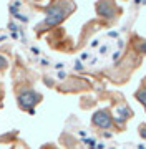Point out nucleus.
<instances>
[{"instance_id":"f257e3e1","label":"nucleus","mask_w":146,"mask_h":149,"mask_svg":"<svg viewBox=\"0 0 146 149\" xmlns=\"http://www.w3.org/2000/svg\"><path fill=\"white\" fill-rule=\"evenodd\" d=\"M73 2L70 0H55L53 3L48 7V10H47V18L45 22L42 23L45 28L48 27H55V25H58L60 22H63L66 17L71 13V10L75 8V7H71V8H66V5H71Z\"/></svg>"},{"instance_id":"f03ea898","label":"nucleus","mask_w":146,"mask_h":149,"mask_svg":"<svg viewBox=\"0 0 146 149\" xmlns=\"http://www.w3.org/2000/svg\"><path fill=\"white\" fill-rule=\"evenodd\" d=\"M40 101H42V95L35 90L17 91V103H18V108L23 111H32Z\"/></svg>"},{"instance_id":"7ed1b4c3","label":"nucleus","mask_w":146,"mask_h":149,"mask_svg":"<svg viewBox=\"0 0 146 149\" xmlns=\"http://www.w3.org/2000/svg\"><path fill=\"white\" fill-rule=\"evenodd\" d=\"M92 124L98 129H113L115 128V118L111 116L110 109L103 108L93 113L92 116Z\"/></svg>"},{"instance_id":"20e7f679","label":"nucleus","mask_w":146,"mask_h":149,"mask_svg":"<svg viewBox=\"0 0 146 149\" xmlns=\"http://www.w3.org/2000/svg\"><path fill=\"white\" fill-rule=\"evenodd\" d=\"M96 10H98V15L101 17H106V18H115V15H118L119 12L118 8L115 7V2L113 0H101L96 3Z\"/></svg>"},{"instance_id":"39448f33","label":"nucleus","mask_w":146,"mask_h":149,"mask_svg":"<svg viewBox=\"0 0 146 149\" xmlns=\"http://www.w3.org/2000/svg\"><path fill=\"white\" fill-rule=\"evenodd\" d=\"M135 98L141 103V104H143V108L146 109V85H143L140 90L136 91V93H135Z\"/></svg>"},{"instance_id":"423d86ee","label":"nucleus","mask_w":146,"mask_h":149,"mask_svg":"<svg viewBox=\"0 0 146 149\" xmlns=\"http://www.w3.org/2000/svg\"><path fill=\"white\" fill-rule=\"evenodd\" d=\"M133 47H135V50L138 52V53H141V55L146 53V40L136 38V40H133Z\"/></svg>"},{"instance_id":"0eeeda50","label":"nucleus","mask_w":146,"mask_h":149,"mask_svg":"<svg viewBox=\"0 0 146 149\" xmlns=\"http://www.w3.org/2000/svg\"><path fill=\"white\" fill-rule=\"evenodd\" d=\"M7 68H8V61H7V58H3V56L0 55V73L5 71Z\"/></svg>"},{"instance_id":"6e6552de","label":"nucleus","mask_w":146,"mask_h":149,"mask_svg":"<svg viewBox=\"0 0 146 149\" xmlns=\"http://www.w3.org/2000/svg\"><path fill=\"white\" fill-rule=\"evenodd\" d=\"M138 131H140V136H141V138L146 139V124H140Z\"/></svg>"},{"instance_id":"1a4fd4ad","label":"nucleus","mask_w":146,"mask_h":149,"mask_svg":"<svg viewBox=\"0 0 146 149\" xmlns=\"http://www.w3.org/2000/svg\"><path fill=\"white\" fill-rule=\"evenodd\" d=\"M12 149H28V148L25 146V143H17V144H15V146H13Z\"/></svg>"}]
</instances>
